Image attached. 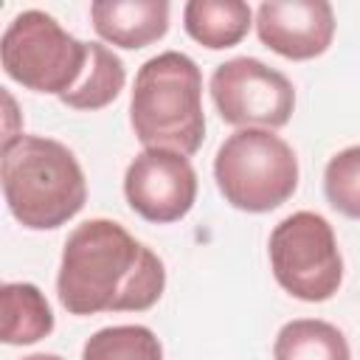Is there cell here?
Instances as JSON below:
<instances>
[{
	"instance_id": "7c38bea8",
	"label": "cell",
	"mask_w": 360,
	"mask_h": 360,
	"mask_svg": "<svg viewBox=\"0 0 360 360\" xmlns=\"http://www.w3.org/2000/svg\"><path fill=\"white\" fill-rule=\"evenodd\" d=\"M250 20L253 11L242 0H191L183 8L186 34L211 51L233 48L242 42Z\"/></svg>"
},
{
	"instance_id": "5bb4252c",
	"label": "cell",
	"mask_w": 360,
	"mask_h": 360,
	"mask_svg": "<svg viewBox=\"0 0 360 360\" xmlns=\"http://www.w3.org/2000/svg\"><path fill=\"white\" fill-rule=\"evenodd\" d=\"M90 53H87V68L82 73V79L76 82V87L70 93H65L59 101L73 107V110H101L110 101L118 98V93L124 90L127 82V70L124 62L118 59V53H112L107 45L101 42H87Z\"/></svg>"
},
{
	"instance_id": "8992f818",
	"label": "cell",
	"mask_w": 360,
	"mask_h": 360,
	"mask_svg": "<svg viewBox=\"0 0 360 360\" xmlns=\"http://www.w3.org/2000/svg\"><path fill=\"white\" fill-rule=\"evenodd\" d=\"M270 267L281 290L307 304L329 301L343 281V259L326 217L295 211L284 217L267 242Z\"/></svg>"
},
{
	"instance_id": "8fae6325",
	"label": "cell",
	"mask_w": 360,
	"mask_h": 360,
	"mask_svg": "<svg viewBox=\"0 0 360 360\" xmlns=\"http://www.w3.org/2000/svg\"><path fill=\"white\" fill-rule=\"evenodd\" d=\"M0 340L8 346H28L51 335L53 312L39 287L28 281H8L0 290Z\"/></svg>"
},
{
	"instance_id": "7a4b0ae2",
	"label": "cell",
	"mask_w": 360,
	"mask_h": 360,
	"mask_svg": "<svg viewBox=\"0 0 360 360\" xmlns=\"http://www.w3.org/2000/svg\"><path fill=\"white\" fill-rule=\"evenodd\" d=\"M3 197L11 217L31 231H51L73 219L87 200L76 155L42 135H17L3 143Z\"/></svg>"
},
{
	"instance_id": "6da1fadb",
	"label": "cell",
	"mask_w": 360,
	"mask_h": 360,
	"mask_svg": "<svg viewBox=\"0 0 360 360\" xmlns=\"http://www.w3.org/2000/svg\"><path fill=\"white\" fill-rule=\"evenodd\" d=\"M163 287L160 256L112 219H87L65 242L56 295L70 315L143 312L158 304Z\"/></svg>"
},
{
	"instance_id": "277c9868",
	"label": "cell",
	"mask_w": 360,
	"mask_h": 360,
	"mask_svg": "<svg viewBox=\"0 0 360 360\" xmlns=\"http://www.w3.org/2000/svg\"><path fill=\"white\" fill-rule=\"evenodd\" d=\"M214 180L225 202L248 214H264L298 188V158L273 129H236L217 149Z\"/></svg>"
},
{
	"instance_id": "ba28073f",
	"label": "cell",
	"mask_w": 360,
	"mask_h": 360,
	"mask_svg": "<svg viewBox=\"0 0 360 360\" xmlns=\"http://www.w3.org/2000/svg\"><path fill=\"white\" fill-rule=\"evenodd\" d=\"M124 197L146 222H177L197 200V172L180 152L143 149L127 166Z\"/></svg>"
},
{
	"instance_id": "5b68a950",
	"label": "cell",
	"mask_w": 360,
	"mask_h": 360,
	"mask_svg": "<svg viewBox=\"0 0 360 360\" xmlns=\"http://www.w3.org/2000/svg\"><path fill=\"white\" fill-rule=\"evenodd\" d=\"M90 45L68 34L51 14L39 8L20 11L3 31L0 59L8 79L17 84L65 96L76 87L87 68Z\"/></svg>"
},
{
	"instance_id": "e0dca14e",
	"label": "cell",
	"mask_w": 360,
	"mask_h": 360,
	"mask_svg": "<svg viewBox=\"0 0 360 360\" xmlns=\"http://www.w3.org/2000/svg\"><path fill=\"white\" fill-rule=\"evenodd\" d=\"M22 360H62V357L59 354H48V352H37V354H28Z\"/></svg>"
},
{
	"instance_id": "30bf717a",
	"label": "cell",
	"mask_w": 360,
	"mask_h": 360,
	"mask_svg": "<svg viewBox=\"0 0 360 360\" xmlns=\"http://www.w3.org/2000/svg\"><path fill=\"white\" fill-rule=\"evenodd\" d=\"M96 34L118 48L138 51L158 42L169 31L166 0H96L90 6Z\"/></svg>"
},
{
	"instance_id": "4fadbf2b",
	"label": "cell",
	"mask_w": 360,
	"mask_h": 360,
	"mask_svg": "<svg viewBox=\"0 0 360 360\" xmlns=\"http://www.w3.org/2000/svg\"><path fill=\"white\" fill-rule=\"evenodd\" d=\"M273 360H352V352L338 326L318 318H295L278 329Z\"/></svg>"
},
{
	"instance_id": "2e32d148",
	"label": "cell",
	"mask_w": 360,
	"mask_h": 360,
	"mask_svg": "<svg viewBox=\"0 0 360 360\" xmlns=\"http://www.w3.org/2000/svg\"><path fill=\"white\" fill-rule=\"evenodd\" d=\"M326 202L343 217L360 219V146L340 149L323 169Z\"/></svg>"
},
{
	"instance_id": "9c48e42d",
	"label": "cell",
	"mask_w": 360,
	"mask_h": 360,
	"mask_svg": "<svg viewBox=\"0 0 360 360\" xmlns=\"http://www.w3.org/2000/svg\"><path fill=\"white\" fill-rule=\"evenodd\" d=\"M262 45L284 59H315L335 37V11L326 0H264L256 8Z\"/></svg>"
},
{
	"instance_id": "3957f363",
	"label": "cell",
	"mask_w": 360,
	"mask_h": 360,
	"mask_svg": "<svg viewBox=\"0 0 360 360\" xmlns=\"http://www.w3.org/2000/svg\"><path fill=\"white\" fill-rule=\"evenodd\" d=\"M129 124L143 149L194 155L205 138L202 73L197 62L180 51L146 59L135 73Z\"/></svg>"
},
{
	"instance_id": "9a60e30c",
	"label": "cell",
	"mask_w": 360,
	"mask_h": 360,
	"mask_svg": "<svg viewBox=\"0 0 360 360\" xmlns=\"http://www.w3.org/2000/svg\"><path fill=\"white\" fill-rule=\"evenodd\" d=\"M82 360H163V346L149 326H104L87 338Z\"/></svg>"
},
{
	"instance_id": "52a82bcc",
	"label": "cell",
	"mask_w": 360,
	"mask_h": 360,
	"mask_svg": "<svg viewBox=\"0 0 360 360\" xmlns=\"http://www.w3.org/2000/svg\"><path fill=\"white\" fill-rule=\"evenodd\" d=\"M208 90L219 118L239 129H278L290 121L295 107L292 82L253 56L217 65Z\"/></svg>"
}]
</instances>
